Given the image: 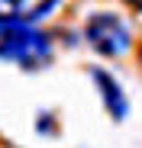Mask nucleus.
<instances>
[{
	"mask_svg": "<svg viewBox=\"0 0 142 148\" xmlns=\"http://www.w3.org/2000/svg\"><path fill=\"white\" fill-rule=\"evenodd\" d=\"M55 7L58 0H0V19L32 26L36 19H45Z\"/></svg>",
	"mask_w": 142,
	"mask_h": 148,
	"instance_id": "obj_4",
	"label": "nucleus"
},
{
	"mask_svg": "<svg viewBox=\"0 0 142 148\" xmlns=\"http://www.w3.org/2000/svg\"><path fill=\"white\" fill-rule=\"evenodd\" d=\"M90 81H94V87H97V93H100L103 110H107L116 122H123L126 113H129V100H126L120 81H116L110 71H103V68H94V71H90Z\"/></svg>",
	"mask_w": 142,
	"mask_h": 148,
	"instance_id": "obj_3",
	"label": "nucleus"
},
{
	"mask_svg": "<svg viewBox=\"0 0 142 148\" xmlns=\"http://www.w3.org/2000/svg\"><path fill=\"white\" fill-rule=\"evenodd\" d=\"M0 58L16 61L19 68L36 71L52 61V39L26 23H7L0 19Z\"/></svg>",
	"mask_w": 142,
	"mask_h": 148,
	"instance_id": "obj_1",
	"label": "nucleus"
},
{
	"mask_svg": "<svg viewBox=\"0 0 142 148\" xmlns=\"http://www.w3.org/2000/svg\"><path fill=\"white\" fill-rule=\"evenodd\" d=\"M126 3H129L132 10H139V13H142V0H126Z\"/></svg>",
	"mask_w": 142,
	"mask_h": 148,
	"instance_id": "obj_5",
	"label": "nucleus"
},
{
	"mask_svg": "<svg viewBox=\"0 0 142 148\" xmlns=\"http://www.w3.org/2000/svg\"><path fill=\"white\" fill-rule=\"evenodd\" d=\"M84 39L87 45L94 48L97 55L103 58H120L129 52L132 45V36H129V26L116 16V13H90L87 23H84Z\"/></svg>",
	"mask_w": 142,
	"mask_h": 148,
	"instance_id": "obj_2",
	"label": "nucleus"
}]
</instances>
